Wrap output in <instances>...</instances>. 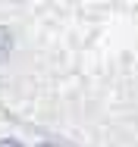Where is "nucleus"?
Instances as JSON below:
<instances>
[{
    "mask_svg": "<svg viewBox=\"0 0 138 147\" xmlns=\"http://www.w3.org/2000/svg\"><path fill=\"white\" fill-rule=\"evenodd\" d=\"M41 147H56V144H41Z\"/></svg>",
    "mask_w": 138,
    "mask_h": 147,
    "instance_id": "nucleus-3",
    "label": "nucleus"
},
{
    "mask_svg": "<svg viewBox=\"0 0 138 147\" xmlns=\"http://www.w3.org/2000/svg\"><path fill=\"white\" fill-rule=\"evenodd\" d=\"M0 147H22L19 141H13V138H6V141H0Z\"/></svg>",
    "mask_w": 138,
    "mask_h": 147,
    "instance_id": "nucleus-2",
    "label": "nucleus"
},
{
    "mask_svg": "<svg viewBox=\"0 0 138 147\" xmlns=\"http://www.w3.org/2000/svg\"><path fill=\"white\" fill-rule=\"evenodd\" d=\"M13 50V38H10V31L0 28V59H6V53Z\"/></svg>",
    "mask_w": 138,
    "mask_h": 147,
    "instance_id": "nucleus-1",
    "label": "nucleus"
}]
</instances>
